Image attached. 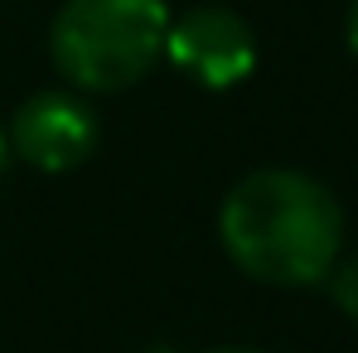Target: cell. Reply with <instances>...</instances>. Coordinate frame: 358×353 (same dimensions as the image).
Listing matches in <instances>:
<instances>
[{"mask_svg": "<svg viewBox=\"0 0 358 353\" xmlns=\"http://www.w3.org/2000/svg\"><path fill=\"white\" fill-rule=\"evenodd\" d=\"M218 233L247 276L266 286H310L324 281L339 257L344 213L310 175L257 170L228 194Z\"/></svg>", "mask_w": 358, "mask_h": 353, "instance_id": "obj_1", "label": "cell"}, {"mask_svg": "<svg viewBox=\"0 0 358 353\" xmlns=\"http://www.w3.org/2000/svg\"><path fill=\"white\" fill-rule=\"evenodd\" d=\"M165 0H63L49 29L59 73L87 92H121L165 49Z\"/></svg>", "mask_w": 358, "mask_h": 353, "instance_id": "obj_2", "label": "cell"}, {"mask_svg": "<svg viewBox=\"0 0 358 353\" xmlns=\"http://www.w3.org/2000/svg\"><path fill=\"white\" fill-rule=\"evenodd\" d=\"M165 54L175 59L179 73H189L203 87H233L252 73L257 63V39L247 29V20H238L223 5H203L189 10L179 24L165 29Z\"/></svg>", "mask_w": 358, "mask_h": 353, "instance_id": "obj_3", "label": "cell"}, {"mask_svg": "<svg viewBox=\"0 0 358 353\" xmlns=\"http://www.w3.org/2000/svg\"><path fill=\"white\" fill-rule=\"evenodd\" d=\"M10 141L34 170L63 175V170H73L92 155L97 121L83 107V97H73V92H39L15 112Z\"/></svg>", "mask_w": 358, "mask_h": 353, "instance_id": "obj_4", "label": "cell"}, {"mask_svg": "<svg viewBox=\"0 0 358 353\" xmlns=\"http://www.w3.org/2000/svg\"><path fill=\"white\" fill-rule=\"evenodd\" d=\"M329 271H334L329 291H334V300H339V310H344L349 319H358V252L344 257L339 266H329Z\"/></svg>", "mask_w": 358, "mask_h": 353, "instance_id": "obj_5", "label": "cell"}, {"mask_svg": "<svg viewBox=\"0 0 358 353\" xmlns=\"http://www.w3.org/2000/svg\"><path fill=\"white\" fill-rule=\"evenodd\" d=\"M349 44H354V54H358V0H354V10H349Z\"/></svg>", "mask_w": 358, "mask_h": 353, "instance_id": "obj_6", "label": "cell"}, {"mask_svg": "<svg viewBox=\"0 0 358 353\" xmlns=\"http://www.w3.org/2000/svg\"><path fill=\"white\" fill-rule=\"evenodd\" d=\"M0 175H5V136H0Z\"/></svg>", "mask_w": 358, "mask_h": 353, "instance_id": "obj_7", "label": "cell"}, {"mask_svg": "<svg viewBox=\"0 0 358 353\" xmlns=\"http://www.w3.org/2000/svg\"><path fill=\"white\" fill-rule=\"evenodd\" d=\"M223 353H247V349H223Z\"/></svg>", "mask_w": 358, "mask_h": 353, "instance_id": "obj_8", "label": "cell"}]
</instances>
